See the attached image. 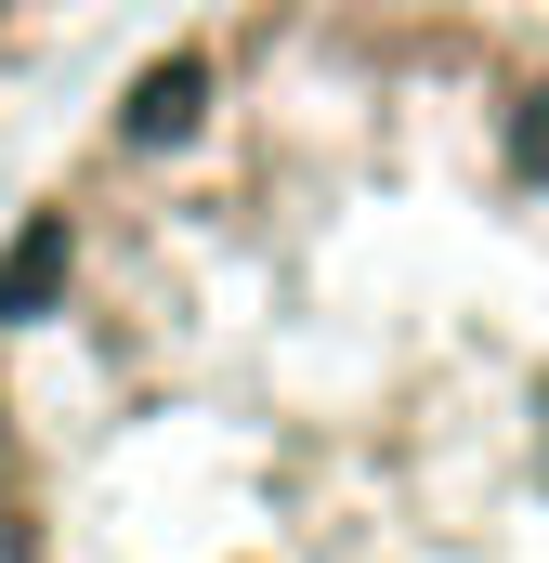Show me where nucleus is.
Here are the masks:
<instances>
[{"mask_svg": "<svg viewBox=\"0 0 549 563\" xmlns=\"http://www.w3.org/2000/svg\"><path fill=\"white\" fill-rule=\"evenodd\" d=\"M0 563H549V13L170 26L0 236Z\"/></svg>", "mask_w": 549, "mask_h": 563, "instance_id": "f257e3e1", "label": "nucleus"}]
</instances>
